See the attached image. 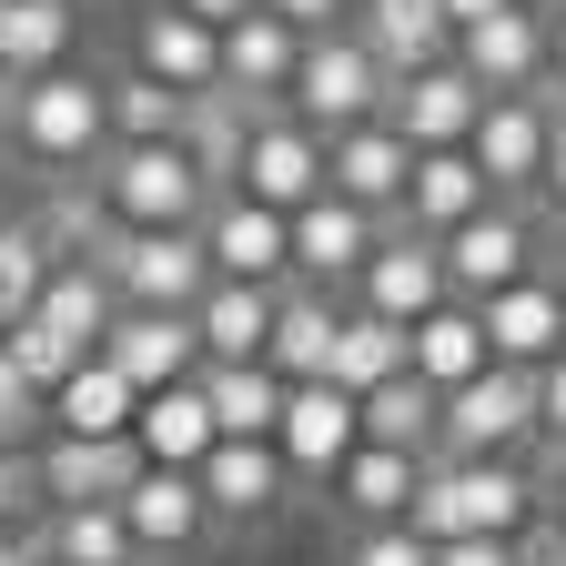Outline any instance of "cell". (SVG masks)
<instances>
[{
  "instance_id": "obj_1",
  "label": "cell",
  "mask_w": 566,
  "mask_h": 566,
  "mask_svg": "<svg viewBox=\"0 0 566 566\" xmlns=\"http://www.w3.org/2000/svg\"><path fill=\"white\" fill-rule=\"evenodd\" d=\"M0 132L11 153H31L41 172H102L112 153V82L92 71H41V82H0Z\"/></svg>"
},
{
  "instance_id": "obj_2",
  "label": "cell",
  "mask_w": 566,
  "mask_h": 566,
  "mask_svg": "<svg viewBox=\"0 0 566 566\" xmlns=\"http://www.w3.org/2000/svg\"><path fill=\"white\" fill-rule=\"evenodd\" d=\"M92 192L112 202V223H132V233H202V212L223 202L182 142H112L102 172H92Z\"/></svg>"
},
{
  "instance_id": "obj_3",
  "label": "cell",
  "mask_w": 566,
  "mask_h": 566,
  "mask_svg": "<svg viewBox=\"0 0 566 566\" xmlns=\"http://www.w3.org/2000/svg\"><path fill=\"white\" fill-rule=\"evenodd\" d=\"M385 102H395V71L354 41V31H324V41H304V71H294V112L304 132H365V122H385Z\"/></svg>"
},
{
  "instance_id": "obj_4",
  "label": "cell",
  "mask_w": 566,
  "mask_h": 566,
  "mask_svg": "<svg viewBox=\"0 0 566 566\" xmlns=\"http://www.w3.org/2000/svg\"><path fill=\"white\" fill-rule=\"evenodd\" d=\"M102 273H112V294L122 304H142V314H192L202 294H212V253H202V233H112L102 243Z\"/></svg>"
},
{
  "instance_id": "obj_5",
  "label": "cell",
  "mask_w": 566,
  "mask_h": 566,
  "mask_svg": "<svg viewBox=\"0 0 566 566\" xmlns=\"http://www.w3.org/2000/svg\"><path fill=\"white\" fill-rule=\"evenodd\" d=\"M536 446V375L526 365H485L475 385L446 395V446L455 465H485V455H526Z\"/></svg>"
},
{
  "instance_id": "obj_6",
  "label": "cell",
  "mask_w": 566,
  "mask_h": 566,
  "mask_svg": "<svg viewBox=\"0 0 566 566\" xmlns=\"http://www.w3.org/2000/svg\"><path fill=\"white\" fill-rule=\"evenodd\" d=\"M354 304L415 334L436 304H455V283H446V243H436V233H415L405 212H395V223L375 233V253H365V273H354Z\"/></svg>"
},
{
  "instance_id": "obj_7",
  "label": "cell",
  "mask_w": 566,
  "mask_h": 566,
  "mask_svg": "<svg viewBox=\"0 0 566 566\" xmlns=\"http://www.w3.org/2000/svg\"><path fill=\"white\" fill-rule=\"evenodd\" d=\"M546 132H556V112L536 92H495L475 112V142H465V153H475V172H485L495 202H526L546 182Z\"/></svg>"
},
{
  "instance_id": "obj_8",
  "label": "cell",
  "mask_w": 566,
  "mask_h": 566,
  "mask_svg": "<svg viewBox=\"0 0 566 566\" xmlns=\"http://www.w3.org/2000/svg\"><path fill=\"white\" fill-rule=\"evenodd\" d=\"M202 253L223 283H294V212H273L253 192H223L202 212Z\"/></svg>"
},
{
  "instance_id": "obj_9",
  "label": "cell",
  "mask_w": 566,
  "mask_h": 566,
  "mask_svg": "<svg viewBox=\"0 0 566 566\" xmlns=\"http://www.w3.org/2000/svg\"><path fill=\"white\" fill-rule=\"evenodd\" d=\"M536 273V223L516 202H485L475 223L446 233V283H455V304H485V294H506V283Z\"/></svg>"
},
{
  "instance_id": "obj_10",
  "label": "cell",
  "mask_w": 566,
  "mask_h": 566,
  "mask_svg": "<svg viewBox=\"0 0 566 566\" xmlns=\"http://www.w3.org/2000/svg\"><path fill=\"white\" fill-rule=\"evenodd\" d=\"M192 475H202L212 526H263L283 495H294V465H283V446H273V436H223Z\"/></svg>"
},
{
  "instance_id": "obj_11",
  "label": "cell",
  "mask_w": 566,
  "mask_h": 566,
  "mask_svg": "<svg viewBox=\"0 0 566 566\" xmlns=\"http://www.w3.org/2000/svg\"><path fill=\"white\" fill-rule=\"evenodd\" d=\"M41 506H122L142 485V446L132 436H41Z\"/></svg>"
},
{
  "instance_id": "obj_12",
  "label": "cell",
  "mask_w": 566,
  "mask_h": 566,
  "mask_svg": "<svg viewBox=\"0 0 566 566\" xmlns=\"http://www.w3.org/2000/svg\"><path fill=\"white\" fill-rule=\"evenodd\" d=\"M132 71L192 102V92H212V82H223V31H212V21H192L182 0H153V11L132 21Z\"/></svg>"
},
{
  "instance_id": "obj_13",
  "label": "cell",
  "mask_w": 566,
  "mask_h": 566,
  "mask_svg": "<svg viewBox=\"0 0 566 566\" xmlns=\"http://www.w3.org/2000/svg\"><path fill=\"white\" fill-rule=\"evenodd\" d=\"M375 233H385V223H375L365 202L314 192V202L294 212V283H324V294H344V304H354V273H365Z\"/></svg>"
},
{
  "instance_id": "obj_14",
  "label": "cell",
  "mask_w": 566,
  "mask_h": 566,
  "mask_svg": "<svg viewBox=\"0 0 566 566\" xmlns=\"http://www.w3.org/2000/svg\"><path fill=\"white\" fill-rule=\"evenodd\" d=\"M233 192H253V202H273V212H304L314 192H334L324 132H304L294 112H273V122L253 132V153H243V182H233Z\"/></svg>"
},
{
  "instance_id": "obj_15",
  "label": "cell",
  "mask_w": 566,
  "mask_h": 566,
  "mask_svg": "<svg viewBox=\"0 0 566 566\" xmlns=\"http://www.w3.org/2000/svg\"><path fill=\"white\" fill-rule=\"evenodd\" d=\"M475 112H485V92L465 82V61L405 71V82H395V102H385V122L415 142V153H465V142H475Z\"/></svg>"
},
{
  "instance_id": "obj_16",
  "label": "cell",
  "mask_w": 566,
  "mask_h": 566,
  "mask_svg": "<svg viewBox=\"0 0 566 566\" xmlns=\"http://www.w3.org/2000/svg\"><path fill=\"white\" fill-rule=\"evenodd\" d=\"M273 446H283L294 475H344V455L365 446V405H354L344 385H294V395H283Z\"/></svg>"
},
{
  "instance_id": "obj_17",
  "label": "cell",
  "mask_w": 566,
  "mask_h": 566,
  "mask_svg": "<svg viewBox=\"0 0 566 566\" xmlns=\"http://www.w3.org/2000/svg\"><path fill=\"white\" fill-rule=\"evenodd\" d=\"M455 61H465V82H475L485 102H495V92H536V82H546V11H536V0H516V11L455 31Z\"/></svg>"
},
{
  "instance_id": "obj_18",
  "label": "cell",
  "mask_w": 566,
  "mask_h": 566,
  "mask_svg": "<svg viewBox=\"0 0 566 566\" xmlns=\"http://www.w3.org/2000/svg\"><path fill=\"white\" fill-rule=\"evenodd\" d=\"M475 314H485L495 365H526V375H546L556 354H566V294H556V273H526V283H506V294H485Z\"/></svg>"
},
{
  "instance_id": "obj_19",
  "label": "cell",
  "mask_w": 566,
  "mask_h": 566,
  "mask_svg": "<svg viewBox=\"0 0 566 566\" xmlns=\"http://www.w3.org/2000/svg\"><path fill=\"white\" fill-rule=\"evenodd\" d=\"M102 365H122L142 395H163V385H192L202 375V334H192V314H142V304H122V324L102 334Z\"/></svg>"
},
{
  "instance_id": "obj_20",
  "label": "cell",
  "mask_w": 566,
  "mask_h": 566,
  "mask_svg": "<svg viewBox=\"0 0 566 566\" xmlns=\"http://www.w3.org/2000/svg\"><path fill=\"white\" fill-rule=\"evenodd\" d=\"M324 153H334V192H344V202H365L375 223H395V212H405V182H415V142H405L395 122L334 132Z\"/></svg>"
},
{
  "instance_id": "obj_21",
  "label": "cell",
  "mask_w": 566,
  "mask_h": 566,
  "mask_svg": "<svg viewBox=\"0 0 566 566\" xmlns=\"http://www.w3.org/2000/svg\"><path fill=\"white\" fill-rule=\"evenodd\" d=\"M122 516H132V536H142V556H153V566H172V556H192V546L212 536L202 475H172V465H142V485L122 495Z\"/></svg>"
},
{
  "instance_id": "obj_22",
  "label": "cell",
  "mask_w": 566,
  "mask_h": 566,
  "mask_svg": "<svg viewBox=\"0 0 566 566\" xmlns=\"http://www.w3.org/2000/svg\"><path fill=\"white\" fill-rule=\"evenodd\" d=\"M344 294H324V283H283V304H273V344H263V365L283 385H324L334 365V334H344Z\"/></svg>"
},
{
  "instance_id": "obj_23",
  "label": "cell",
  "mask_w": 566,
  "mask_h": 566,
  "mask_svg": "<svg viewBox=\"0 0 566 566\" xmlns=\"http://www.w3.org/2000/svg\"><path fill=\"white\" fill-rule=\"evenodd\" d=\"M354 41H365L395 82L405 71H436L455 61V21H446V0H354Z\"/></svg>"
},
{
  "instance_id": "obj_24",
  "label": "cell",
  "mask_w": 566,
  "mask_h": 566,
  "mask_svg": "<svg viewBox=\"0 0 566 566\" xmlns=\"http://www.w3.org/2000/svg\"><path fill=\"white\" fill-rule=\"evenodd\" d=\"M424 465L436 455H405V446H354L344 475H334V506L354 526H405L415 516V495H424Z\"/></svg>"
},
{
  "instance_id": "obj_25",
  "label": "cell",
  "mask_w": 566,
  "mask_h": 566,
  "mask_svg": "<svg viewBox=\"0 0 566 566\" xmlns=\"http://www.w3.org/2000/svg\"><path fill=\"white\" fill-rule=\"evenodd\" d=\"M465 475V536H495V546H526L536 516H546V475L516 465V455H485V465H455Z\"/></svg>"
},
{
  "instance_id": "obj_26",
  "label": "cell",
  "mask_w": 566,
  "mask_h": 566,
  "mask_svg": "<svg viewBox=\"0 0 566 566\" xmlns=\"http://www.w3.org/2000/svg\"><path fill=\"white\" fill-rule=\"evenodd\" d=\"M273 304H283V283H223V273H212V294L192 304L202 365H263V344H273Z\"/></svg>"
},
{
  "instance_id": "obj_27",
  "label": "cell",
  "mask_w": 566,
  "mask_h": 566,
  "mask_svg": "<svg viewBox=\"0 0 566 566\" xmlns=\"http://www.w3.org/2000/svg\"><path fill=\"white\" fill-rule=\"evenodd\" d=\"M132 446H142V465H172V475H192L212 446H223V424H212L202 385H163V395H142V424H132Z\"/></svg>"
},
{
  "instance_id": "obj_28",
  "label": "cell",
  "mask_w": 566,
  "mask_h": 566,
  "mask_svg": "<svg viewBox=\"0 0 566 566\" xmlns=\"http://www.w3.org/2000/svg\"><path fill=\"white\" fill-rule=\"evenodd\" d=\"M41 566H153L122 506H41Z\"/></svg>"
},
{
  "instance_id": "obj_29",
  "label": "cell",
  "mask_w": 566,
  "mask_h": 566,
  "mask_svg": "<svg viewBox=\"0 0 566 566\" xmlns=\"http://www.w3.org/2000/svg\"><path fill=\"white\" fill-rule=\"evenodd\" d=\"M294 71H304V31H294V21L253 11V21L223 31V82H233V92H253V102H294Z\"/></svg>"
},
{
  "instance_id": "obj_30",
  "label": "cell",
  "mask_w": 566,
  "mask_h": 566,
  "mask_svg": "<svg viewBox=\"0 0 566 566\" xmlns=\"http://www.w3.org/2000/svg\"><path fill=\"white\" fill-rule=\"evenodd\" d=\"M495 192H485V172H475V153H415V182H405V223L415 233H455V223H475Z\"/></svg>"
},
{
  "instance_id": "obj_31",
  "label": "cell",
  "mask_w": 566,
  "mask_h": 566,
  "mask_svg": "<svg viewBox=\"0 0 566 566\" xmlns=\"http://www.w3.org/2000/svg\"><path fill=\"white\" fill-rule=\"evenodd\" d=\"M71 41H82V11H71V0H0V82L61 71Z\"/></svg>"
},
{
  "instance_id": "obj_32",
  "label": "cell",
  "mask_w": 566,
  "mask_h": 566,
  "mask_svg": "<svg viewBox=\"0 0 566 566\" xmlns=\"http://www.w3.org/2000/svg\"><path fill=\"white\" fill-rule=\"evenodd\" d=\"M395 375H415V334L354 304V314H344V334H334V365H324V385H344L354 405H365V395H375V385H395Z\"/></svg>"
},
{
  "instance_id": "obj_33",
  "label": "cell",
  "mask_w": 566,
  "mask_h": 566,
  "mask_svg": "<svg viewBox=\"0 0 566 566\" xmlns=\"http://www.w3.org/2000/svg\"><path fill=\"white\" fill-rule=\"evenodd\" d=\"M51 334H71L82 354H102V334L122 324V294H112V273L102 263H51V283H41V304H31Z\"/></svg>"
},
{
  "instance_id": "obj_34",
  "label": "cell",
  "mask_w": 566,
  "mask_h": 566,
  "mask_svg": "<svg viewBox=\"0 0 566 566\" xmlns=\"http://www.w3.org/2000/svg\"><path fill=\"white\" fill-rule=\"evenodd\" d=\"M495 365V344H485V314L475 304H436L415 324V375L436 385V395H455V385H475Z\"/></svg>"
},
{
  "instance_id": "obj_35",
  "label": "cell",
  "mask_w": 566,
  "mask_h": 566,
  "mask_svg": "<svg viewBox=\"0 0 566 566\" xmlns=\"http://www.w3.org/2000/svg\"><path fill=\"white\" fill-rule=\"evenodd\" d=\"M132 424H142V385L122 365H102V354L51 395V436H132Z\"/></svg>"
},
{
  "instance_id": "obj_36",
  "label": "cell",
  "mask_w": 566,
  "mask_h": 566,
  "mask_svg": "<svg viewBox=\"0 0 566 566\" xmlns=\"http://www.w3.org/2000/svg\"><path fill=\"white\" fill-rule=\"evenodd\" d=\"M365 446H405V455H436L446 446V395L424 375H395L365 395Z\"/></svg>"
},
{
  "instance_id": "obj_37",
  "label": "cell",
  "mask_w": 566,
  "mask_h": 566,
  "mask_svg": "<svg viewBox=\"0 0 566 566\" xmlns=\"http://www.w3.org/2000/svg\"><path fill=\"white\" fill-rule=\"evenodd\" d=\"M192 385H202V405H212L223 436H273V424H283V395H294L273 365H202Z\"/></svg>"
},
{
  "instance_id": "obj_38",
  "label": "cell",
  "mask_w": 566,
  "mask_h": 566,
  "mask_svg": "<svg viewBox=\"0 0 566 566\" xmlns=\"http://www.w3.org/2000/svg\"><path fill=\"white\" fill-rule=\"evenodd\" d=\"M31 223H41V243H51V263H102V243L122 233V223H112V202L92 192V172H82V182H61V192H41Z\"/></svg>"
},
{
  "instance_id": "obj_39",
  "label": "cell",
  "mask_w": 566,
  "mask_h": 566,
  "mask_svg": "<svg viewBox=\"0 0 566 566\" xmlns=\"http://www.w3.org/2000/svg\"><path fill=\"white\" fill-rule=\"evenodd\" d=\"M41 283H51V243L31 212H0V334H11L31 304H41Z\"/></svg>"
},
{
  "instance_id": "obj_40",
  "label": "cell",
  "mask_w": 566,
  "mask_h": 566,
  "mask_svg": "<svg viewBox=\"0 0 566 566\" xmlns=\"http://www.w3.org/2000/svg\"><path fill=\"white\" fill-rule=\"evenodd\" d=\"M112 142H182V92L122 71V82H112Z\"/></svg>"
},
{
  "instance_id": "obj_41",
  "label": "cell",
  "mask_w": 566,
  "mask_h": 566,
  "mask_svg": "<svg viewBox=\"0 0 566 566\" xmlns=\"http://www.w3.org/2000/svg\"><path fill=\"white\" fill-rule=\"evenodd\" d=\"M0 354H11V365H21V375H31L41 395H61L71 375H82V365H92V354H82V344H71V334H51L41 314H21L11 334H0Z\"/></svg>"
},
{
  "instance_id": "obj_42",
  "label": "cell",
  "mask_w": 566,
  "mask_h": 566,
  "mask_svg": "<svg viewBox=\"0 0 566 566\" xmlns=\"http://www.w3.org/2000/svg\"><path fill=\"white\" fill-rule=\"evenodd\" d=\"M41 424H51V395L11 365V354H0V446H11V455H31V436H41Z\"/></svg>"
},
{
  "instance_id": "obj_43",
  "label": "cell",
  "mask_w": 566,
  "mask_h": 566,
  "mask_svg": "<svg viewBox=\"0 0 566 566\" xmlns=\"http://www.w3.org/2000/svg\"><path fill=\"white\" fill-rule=\"evenodd\" d=\"M344 566H436V546H424L415 526H354Z\"/></svg>"
},
{
  "instance_id": "obj_44",
  "label": "cell",
  "mask_w": 566,
  "mask_h": 566,
  "mask_svg": "<svg viewBox=\"0 0 566 566\" xmlns=\"http://www.w3.org/2000/svg\"><path fill=\"white\" fill-rule=\"evenodd\" d=\"M31 506H41V465L0 446V526H31Z\"/></svg>"
},
{
  "instance_id": "obj_45",
  "label": "cell",
  "mask_w": 566,
  "mask_h": 566,
  "mask_svg": "<svg viewBox=\"0 0 566 566\" xmlns=\"http://www.w3.org/2000/svg\"><path fill=\"white\" fill-rule=\"evenodd\" d=\"M536 446H546V455H566V354L536 375Z\"/></svg>"
},
{
  "instance_id": "obj_46",
  "label": "cell",
  "mask_w": 566,
  "mask_h": 566,
  "mask_svg": "<svg viewBox=\"0 0 566 566\" xmlns=\"http://www.w3.org/2000/svg\"><path fill=\"white\" fill-rule=\"evenodd\" d=\"M273 21H294L304 41H324V31H354V0H263Z\"/></svg>"
},
{
  "instance_id": "obj_47",
  "label": "cell",
  "mask_w": 566,
  "mask_h": 566,
  "mask_svg": "<svg viewBox=\"0 0 566 566\" xmlns=\"http://www.w3.org/2000/svg\"><path fill=\"white\" fill-rule=\"evenodd\" d=\"M436 566H526V546H495V536H465V546H436Z\"/></svg>"
},
{
  "instance_id": "obj_48",
  "label": "cell",
  "mask_w": 566,
  "mask_h": 566,
  "mask_svg": "<svg viewBox=\"0 0 566 566\" xmlns=\"http://www.w3.org/2000/svg\"><path fill=\"white\" fill-rule=\"evenodd\" d=\"M536 102H546V112H566V11L546 21V82H536Z\"/></svg>"
},
{
  "instance_id": "obj_49",
  "label": "cell",
  "mask_w": 566,
  "mask_h": 566,
  "mask_svg": "<svg viewBox=\"0 0 566 566\" xmlns=\"http://www.w3.org/2000/svg\"><path fill=\"white\" fill-rule=\"evenodd\" d=\"M556 212H566V112H556V132H546V182H536Z\"/></svg>"
},
{
  "instance_id": "obj_50",
  "label": "cell",
  "mask_w": 566,
  "mask_h": 566,
  "mask_svg": "<svg viewBox=\"0 0 566 566\" xmlns=\"http://www.w3.org/2000/svg\"><path fill=\"white\" fill-rule=\"evenodd\" d=\"M182 11H192V21H212V31H233V21H253V11H263V0H182Z\"/></svg>"
},
{
  "instance_id": "obj_51",
  "label": "cell",
  "mask_w": 566,
  "mask_h": 566,
  "mask_svg": "<svg viewBox=\"0 0 566 566\" xmlns=\"http://www.w3.org/2000/svg\"><path fill=\"white\" fill-rule=\"evenodd\" d=\"M0 566H41V536L31 526H0Z\"/></svg>"
},
{
  "instance_id": "obj_52",
  "label": "cell",
  "mask_w": 566,
  "mask_h": 566,
  "mask_svg": "<svg viewBox=\"0 0 566 566\" xmlns=\"http://www.w3.org/2000/svg\"><path fill=\"white\" fill-rule=\"evenodd\" d=\"M495 11H516V0H446V21H455V31H475V21H495Z\"/></svg>"
},
{
  "instance_id": "obj_53",
  "label": "cell",
  "mask_w": 566,
  "mask_h": 566,
  "mask_svg": "<svg viewBox=\"0 0 566 566\" xmlns=\"http://www.w3.org/2000/svg\"><path fill=\"white\" fill-rule=\"evenodd\" d=\"M546 516H556V536H566V455H546Z\"/></svg>"
},
{
  "instance_id": "obj_54",
  "label": "cell",
  "mask_w": 566,
  "mask_h": 566,
  "mask_svg": "<svg viewBox=\"0 0 566 566\" xmlns=\"http://www.w3.org/2000/svg\"><path fill=\"white\" fill-rule=\"evenodd\" d=\"M526 566H566V536L546 526V536H526Z\"/></svg>"
},
{
  "instance_id": "obj_55",
  "label": "cell",
  "mask_w": 566,
  "mask_h": 566,
  "mask_svg": "<svg viewBox=\"0 0 566 566\" xmlns=\"http://www.w3.org/2000/svg\"><path fill=\"white\" fill-rule=\"evenodd\" d=\"M556 294H566V223H556Z\"/></svg>"
}]
</instances>
